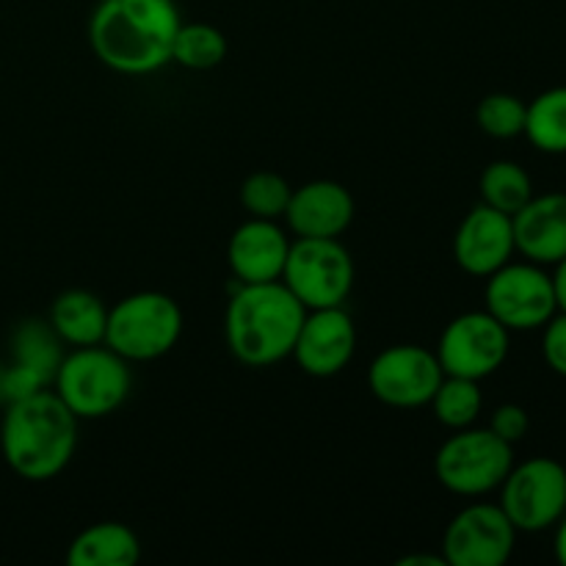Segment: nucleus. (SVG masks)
<instances>
[{"instance_id":"nucleus-1","label":"nucleus","mask_w":566,"mask_h":566,"mask_svg":"<svg viewBox=\"0 0 566 566\" xmlns=\"http://www.w3.org/2000/svg\"><path fill=\"white\" fill-rule=\"evenodd\" d=\"M180 25L175 0H99L88 20V42L108 70L149 75L171 61Z\"/></svg>"},{"instance_id":"nucleus-2","label":"nucleus","mask_w":566,"mask_h":566,"mask_svg":"<svg viewBox=\"0 0 566 566\" xmlns=\"http://www.w3.org/2000/svg\"><path fill=\"white\" fill-rule=\"evenodd\" d=\"M77 423L81 420L53 390H33L6 407L0 453L11 473L42 484L70 468L77 451Z\"/></svg>"},{"instance_id":"nucleus-3","label":"nucleus","mask_w":566,"mask_h":566,"mask_svg":"<svg viewBox=\"0 0 566 566\" xmlns=\"http://www.w3.org/2000/svg\"><path fill=\"white\" fill-rule=\"evenodd\" d=\"M304 315L282 280L238 285L224 313L227 348L247 368H271L293 354Z\"/></svg>"},{"instance_id":"nucleus-4","label":"nucleus","mask_w":566,"mask_h":566,"mask_svg":"<svg viewBox=\"0 0 566 566\" xmlns=\"http://www.w3.org/2000/svg\"><path fill=\"white\" fill-rule=\"evenodd\" d=\"M130 363L99 346L72 348L61 357L53 376V392L77 420H99L114 415L130 396Z\"/></svg>"},{"instance_id":"nucleus-5","label":"nucleus","mask_w":566,"mask_h":566,"mask_svg":"<svg viewBox=\"0 0 566 566\" xmlns=\"http://www.w3.org/2000/svg\"><path fill=\"white\" fill-rule=\"evenodd\" d=\"M182 335V310L169 293L142 291L108 307L105 346L127 363L166 357Z\"/></svg>"},{"instance_id":"nucleus-6","label":"nucleus","mask_w":566,"mask_h":566,"mask_svg":"<svg viewBox=\"0 0 566 566\" xmlns=\"http://www.w3.org/2000/svg\"><path fill=\"white\" fill-rule=\"evenodd\" d=\"M514 468V446L486 429H459L448 437L434 457L437 481L459 497H484L501 490Z\"/></svg>"},{"instance_id":"nucleus-7","label":"nucleus","mask_w":566,"mask_h":566,"mask_svg":"<svg viewBox=\"0 0 566 566\" xmlns=\"http://www.w3.org/2000/svg\"><path fill=\"white\" fill-rule=\"evenodd\" d=\"M282 285L304 310L343 307L354 287L352 252L340 238H296L291 241Z\"/></svg>"},{"instance_id":"nucleus-8","label":"nucleus","mask_w":566,"mask_h":566,"mask_svg":"<svg viewBox=\"0 0 566 566\" xmlns=\"http://www.w3.org/2000/svg\"><path fill=\"white\" fill-rule=\"evenodd\" d=\"M484 302L486 313L501 321L509 332L542 329L558 313L553 274L531 260H509L503 269L486 276Z\"/></svg>"},{"instance_id":"nucleus-9","label":"nucleus","mask_w":566,"mask_h":566,"mask_svg":"<svg viewBox=\"0 0 566 566\" xmlns=\"http://www.w3.org/2000/svg\"><path fill=\"white\" fill-rule=\"evenodd\" d=\"M501 509L520 534L556 528L566 514V468L551 457L514 464L501 484Z\"/></svg>"},{"instance_id":"nucleus-10","label":"nucleus","mask_w":566,"mask_h":566,"mask_svg":"<svg viewBox=\"0 0 566 566\" xmlns=\"http://www.w3.org/2000/svg\"><path fill=\"white\" fill-rule=\"evenodd\" d=\"M512 348V332L486 310L462 313L442 329L434 354L446 376L484 381L503 368Z\"/></svg>"},{"instance_id":"nucleus-11","label":"nucleus","mask_w":566,"mask_h":566,"mask_svg":"<svg viewBox=\"0 0 566 566\" xmlns=\"http://www.w3.org/2000/svg\"><path fill=\"white\" fill-rule=\"evenodd\" d=\"M442 376V365L431 348L398 343L376 354L368 368V387L385 407L418 409L429 407Z\"/></svg>"},{"instance_id":"nucleus-12","label":"nucleus","mask_w":566,"mask_h":566,"mask_svg":"<svg viewBox=\"0 0 566 566\" xmlns=\"http://www.w3.org/2000/svg\"><path fill=\"white\" fill-rule=\"evenodd\" d=\"M517 534L501 503H470L448 523L442 558L446 566H503L512 558Z\"/></svg>"},{"instance_id":"nucleus-13","label":"nucleus","mask_w":566,"mask_h":566,"mask_svg":"<svg viewBox=\"0 0 566 566\" xmlns=\"http://www.w3.org/2000/svg\"><path fill=\"white\" fill-rule=\"evenodd\" d=\"M357 352V326L346 307L307 310L291 357L313 379L343 374Z\"/></svg>"},{"instance_id":"nucleus-14","label":"nucleus","mask_w":566,"mask_h":566,"mask_svg":"<svg viewBox=\"0 0 566 566\" xmlns=\"http://www.w3.org/2000/svg\"><path fill=\"white\" fill-rule=\"evenodd\" d=\"M514 227L512 216L490 208V205H475L459 224L453 235V260L459 269L470 276L486 280L497 269L514 258Z\"/></svg>"},{"instance_id":"nucleus-15","label":"nucleus","mask_w":566,"mask_h":566,"mask_svg":"<svg viewBox=\"0 0 566 566\" xmlns=\"http://www.w3.org/2000/svg\"><path fill=\"white\" fill-rule=\"evenodd\" d=\"M357 205L352 191L335 180H313L293 188L282 219L296 238H340L352 227Z\"/></svg>"},{"instance_id":"nucleus-16","label":"nucleus","mask_w":566,"mask_h":566,"mask_svg":"<svg viewBox=\"0 0 566 566\" xmlns=\"http://www.w3.org/2000/svg\"><path fill=\"white\" fill-rule=\"evenodd\" d=\"M291 238L276 221L249 219L232 232L227 243V263L241 285L282 280Z\"/></svg>"},{"instance_id":"nucleus-17","label":"nucleus","mask_w":566,"mask_h":566,"mask_svg":"<svg viewBox=\"0 0 566 566\" xmlns=\"http://www.w3.org/2000/svg\"><path fill=\"white\" fill-rule=\"evenodd\" d=\"M514 247L525 260L556 265L566 258V193H534L512 216Z\"/></svg>"},{"instance_id":"nucleus-18","label":"nucleus","mask_w":566,"mask_h":566,"mask_svg":"<svg viewBox=\"0 0 566 566\" xmlns=\"http://www.w3.org/2000/svg\"><path fill=\"white\" fill-rule=\"evenodd\" d=\"M48 324L66 346H99L105 340L108 307L92 291H64L55 296Z\"/></svg>"},{"instance_id":"nucleus-19","label":"nucleus","mask_w":566,"mask_h":566,"mask_svg":"<svg viewBox=\"0 0 566 566\" xmlns=\"http://www.w3.org/2000/svg\"><path fill=\"white\" fill-rule=\"evenodd\" d=\"M142 558V542L122 523H94L83 528L66 551L70 566H133Z\"/></svg>"},{"instance_id":"nucleus-20","label":"nucleus","mask_w":566,"mask_h":566,"mask_svg":"<svg viewBox=\"0 0 566 566\" xmlns=\"http://www.w3.org/2000/svg\"><path fill=\"white\" fill-rule=\"evenodd\" d=\"M523 136L539 153L566 155V86H556L531 99Z\"/></svg>"},{"instance_id":"nucleus-21","label":"nucleus","mask_w":566,"mask_h":566,"mask_svg":"<svg viewBox=\"0 0 566 566\" xmlns=\"http://www.w3.org/2000/svg\"><path fill=\"white\" fill-rule=\"evenodd\" d=\"M481 202L501 213L514 216L531 197H534V180L528 171L514 160H492L479 177Z\"/></svg>"},{"instance_id":"nucleus-22","label":"nucleus","mask_w":566,"mask_h":566,"mask_svg":"<svg viewBox=\"0 0 566 566\" xmlns=\"http://www.w3.org/2000/svg\"><path fill=\"white\" fill-rule=\"evenodd\" d=\"M429 407L446 429L459 431L468 429V426H473L479 420L481 407H484V396H481L479 381L462 379V376H442Z\"/></svg>"},{"instance_id":"nucleus-23","label":"nucleus","mask_w":566,"mask_h":566,"mask_svg":"<svg viewBox=\"0 0 566 566\" xmlns=\"http://www.w3.org/2000/svg\"><path fill=\"white\" fill-rule=\"evenodd\" d=\"M227 59V36L208 22H182L171 44V61L186 70L205 72Z\"/></svg>"},{"instance_id":"nucleus-24","label":"nucleus","mask_w":566,"mask_h":566,"mask_svg":"<svg viewBox=\"0 0 566 566\" xmlns=\"http://www.w3.org/2000/svg\"><path fill=\"white\" fill-rule=\"evenodd\" d=\"M291 193L293 188L276 171H252L243 180L238 197H241V205L249 213V219L280 221L285 216L287 202H291Z\"/></svg>"},{"instance_id":"nucleus-25","label":"nucleus","mask_w":566,"mask_h":566,"mask_svg":"<svg viewBox=\"0 0 566 566\" xmlns=\"http://www.w3.org/2000/svg\"><path fill=\"white\" fill-rule=\"evenodd\" d=\"M61 363V340L50 324H25L17 335V365L31 370L42 385H53L55 368Z\"/></svg>"},{"instance_id":"nucleus-26","label":"nucleus","mask_w":566,"mask_h":566,"mask_svg":"<svg viewBox=\"0 0 566 566\" xmlns=\"http://www.w3.org/2000/svg\"><path fill=\"white\" fill-rule=\"evenodd\" d=\"M525 111H528V103H523L517 94H486L479 103V108H475V125H479L481 133H486L490 138L509 142V138L523 136Z\"/></svg>"},{"instance_id":"nucleus-27","label":"nucleus","mask_w":566,"mask_h":566,"mask_svg":"<svg viewBox=\"0 0 566 566\" xmlns=\"http://www.w3.org/2000/svg\"><path fill=\"white\" fill-rule=\"evenodd\" d=\"M542 357L553 374L566 379V313L562 310L542 326Z\"/></svg>"},{"instance_id":"nucleus-28","label":"nucleus","mask_w":566,"mask_h":566,"mask_svg":"<svg viewBox=\"0 0 566 566\" xmlns=\"http://www.w3.org/2000/svg\"><path fill=\"white\" fill-rule=\"evenodd\" d=\"M490 429L495 431L501 440H506L509 446H517L520 440H525L531 429V418L520 403H501V407L492 412Z\"/></svg>"},{"instance_id":"nucleus-29","label":"nucleus","mask_w":566,"mask_h":566,"mask_svg":"<svg viewBox=\"0 0 566 566\" xmlns=\"http://www.w3.org/2000/svg\"><path fill=\"white\" fill-rule=\"evenodd\" d=\"M553 287H556L558 310L566 313V258L556 263V271H553Z\"/></svg>"},{"instance_id":"nucleus-30","label":"nucleus","mask_w":566,"mask_h":566,"mask_svg":"<svg viewBox=\"0 0 566 566\" xmlns=\"http://www.w3.org/2000/svg\"><path fill=\"white\" fill-rule=\"evenodd\" d=\"M556 558L566 566V514L556 523Z\"/></svg>"}]
</instances>
